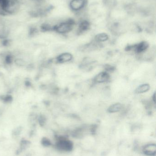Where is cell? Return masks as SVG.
Listing matches in <instances>:
<instances>
[{
  "mask_svg": "<svg viewBox=\"0 0 156 156\" xmlns=\"http://www.w3.org/2000/svg\"><path fill=\"white\" fill-rule=\"evenodd\" d=\"M72 58L73 56L70 53H64L61 54L57 57L56 61L58 63L63 64L71 61Z\"/></svg>",
  "mask_w": 156,
  "mask_h": 156,
  "instance_id": "8",
  "label": "cell"
},
{
  "mask_svg": "<svg viewBox=\"0 0 156 156\" xmlns=\"http://www.w3.org/2000/svg\"><path fill=\"white\" fill-rule=\"evenodd\" d=\"M55 147L60 152H70L73 150L74 145L72 141L64 136H57Z\"/></svg>",
  "mask_w": 156,
  "mask_h": 156,
  "instance_id": "3",
  "label": "cell"
},
{
  "mask_svg": "<svg viewBox=\"0 0 156 156\" xmlns=\"http://www.w3.org/2000/svg\"><path fill=\"white\" fill-rule=\"evenodd\" d=\"M129 47H130L129 48L130 50H133L137 54H141L147 51L149 48V44L147 42L143 41L137 44L131 46Z\"/></svg>",
  "mask_w": 156,
  "mask_h": 156,
  "instance_id": "5",
  "label": "cell"
},
{
  "mask_svg": "<svg viewBox=\"0 0 156 156\" xmlns=\"http://www.w3.org/2000/svg\"><path fill=\"white\" fill-rule=\"evenodd\" d=\"M144 154L147 156H155L156 155V145L154 144H148L143 148Z\"/></svg>",
  "mask_w": 156,
  "mask_h": 156,
  "instance_id": "6",
  "label": "cell"
},
{
  "mask_svg": "<svg viewBox=\"0 0 156 156\" xmlns=\"http://www.w3.org/2000/svg\"><path fill=\"white\" fill-rule=\"evenodd\" d=\"M123 108L124 106L122 104L117 103L111 105L108 108V111L110 113H114L120 112L123 109Z\"/></svg>",
  "mask_w": 156,
  "mask_h": 156,
  "instance_id": "9",
  "label": "cell"
},
{
  "mask_svg": "<svg viewBox=\"0 0 156 156\" xmlns=\"http://www.w3.org/2000/svg\"><path fill=\"white\" fill-rule=\"evenodd\" d=\"M41 144L43 146L48 147L52 145L51 141L47 137H43L41 140Z\"/></svg>",
  "mask_w": 156,
  "mask_h": 156,
  "instance_id": "13",
  "label": "cell"
},
{
  "mask_svg": "<svg viewBox=\"0 0 156 156\" xmlns=\"http://www.w3.org/2000/svg\"><path fill=\"white\" fill-rule=\"evenodd\" d=\"M88 2V0H71L69 6L74 12L79 13L84 10Z\"/></svg>",
  "mask_w": 156,
  "mask_h": 156,
  "instance_id": "4",
  "label": "cell"
},
{
  "mask_svg": "<svg viewBox=\"0 0 156 156\" xmlns=\"http://www.w3.org/2000/svg\"><path fill=\"white\" fill-rule=\"evenodd\" d=\"M76 25L74 19L68 18L53 26L52 30L60 34H66L71 32Z\"/></svg>",
  "mask_w": 156,
  "mask_h": 156,
  "instance_id": "1",
  "label": "cell"
},
{
  "mask_svg": "<svg viewBox=\"0 0 156 156\" xmlns=\"http://www.w3.org/2000/svg\"><path fill=\"white\" fill-rule=\"evenodd\" d=\"M30 142L27 140H23L21 142V144H20V149H19L20 152H22L23 150L27 149L30 145Z\"/></svg>",
  "mask_w": 156,
  "mask_h": 156,
  "instance_id": "12",
  "label": "cell"
},
{
  "mask_svg": "<svg viewBox=\"0 0 156 156\" xmlns=\"http://www.w3.org/2000/svg\"><path fill=\"white\" fill-rule=\"evenodd\" d=\"M20 7L18 0H0V8L2 12L6 14L15 13Z\"/></svg>",
  "mask_w": 156,
  "mask_h": 156,
  "instance_id": "2",
  "label": "cell"
},
{
  "mask_svg": "<svg viewBox=\"0 0 156 156\" xmlns=\"http://www.w3.org/2000/svg\"><path fill=\"white\" fill-rule=\"evenodd\" d=\"M150 85L147 83L141 84L138 86L135 92L137 94H143L147 92L150 90Z\"/></svg>",
  "mask_w": 156,
  "mask_h": 156,
  "instance_id": "10",
  "label": "cell"
},
{
  "mask_svg": "<svg viewBox=\"0 0 156 156\" xmlns=\"http://www.w3.org/2000/svg\"><path fill=\"white\" fill-rule=\"evenodd\" d=\"M109 39V36L105 33H100L96 35L95 37V40L98 43L104 42Z\"/></svg>",
  "mask_w": 156,
  "mask_h": 156,
  "instance_id": "11",
  "label": "cell"
},
{
  "mask_svg": "<svg viewBox=\"0 0 156 156\" xmlns=\"http://www.w3.org/2000/svg\"><path fill=\"white\" fill-rule=\"evenodd\" d=\"M110 79V76L108 72H101L94 78V82L99 83H103L108 81Z\"/></svg>",
  "mask_w": 156,
  "mask_h": 156,
  "instance_id": "7",
  "label": "cell"
}]
</instances>
